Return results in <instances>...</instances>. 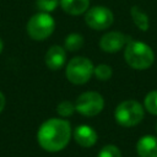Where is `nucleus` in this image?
<instances>
[{"label":"nucleus","mask_w":157,"mask_h":157,"mask_svg":"<svg viewBox=\"0 0 157 157\" xmlns=\"http://www.w3.org/2000/svg\"><path fill=\"white\" fill-rule=\"evenodd\" d=\"M71 137L69 121L59 118L45 120L38 129L37 140L39 146L48 152H58L66 147Z\"/></svg>","instance_id":"f257e3e1"},{"label":"nucleus","mask_w":157,"mask_h":157,"mask_svg":"<svg viewBox=\"0 0 157 157\" xmlns=\"http://www.w3.org/2000/svg\"><path fill=\"white\" fill-rule=\"evenodd\" d=\"M124 59L130 67L136 70H146L153 64L155 53L146 43L130 39L125 45Z\"/></svg>","instance_id":"f03ea898"},{"label":"nucleus","mask_w":157,"mask_h":157,"mask_svg":"<svg viewBox=\"0 0 157 157\" xmlns=\"http://www.w3.org/2000/svg\"><path fill=\"white\" fill-rule=\"evenodd\" d=\"M144 114L145 112L141 103L135 99H128L120 102L114 110L115 121L125 128H131L137 125L144 119Z\"/></svg>","instance_id":"7ed1b4c3"},{"label":"nucleus","mask_w":157,"mask_h":157,"mask_svg":"<svg viewBox=\"0 0 157 157\" xmlns=\"http://www.w3.org/2000/svg\"><path fill=\"white\" fill-rule=\"evenodd\" d=\"M55 29V21L48 12H37L27 22V33L34 40H44Z\"/></svg>","instance_id":"20e7f679"},{"label":"nucleus","mask_w":157,"mask_h":157,"mask_svg":"<svg viewBox=\"0 0 157 157\" xmlns=\"http://www.w3.org/2000/svg\"><path fill=\"white\" fill-rule=\"evenodd\" d=\"M93 69L94 66L90 59L83 56H75L66 64L65 75L71 83L83 85L92 77Z\"/></svg>","instance_id":"39448f33"},{"label":"nucleus","mask_w":157,"mask_h":157,"mask_svg":"<svg viewBox=\"0 0 157 157\" xmlns=\"http://www.w3.org/2000/svg\"><path fill=\"white\" fill-rule=\"evenodd\" d=\"M104 108V99L101 93L87 91L80 94L75 102V109L83 117H94Z\"/></svg>","instance_id":"423d86ee"},{"label":"nucleus","mask_w":157,"mask_h":157,"mask_svg":"<svg viewBox=\"0 0 157 157\" xmlns=\"http://www.w3.org/2000/svg\"><path fill=\"white\" fill-rule=\"evenodd\" d=\"M114 21L113 12L105 7V6H93L88 9L85 12V22L86 25L96 31H102L107 29L108 27L112 26Z\"/></svg>","instance_id":"0eeeda50"},{"label":"nucleus","mask_w":157,"mask_h":157,"mask_svg":"<svg viewBox=\"0 0 157 157\" xmlns=\"http://www.w3.org/2000/svg\"><path fill=\"white\" fill-rule=\"evenodd\" d=\"M129 40L130 38L126 37L124 33L113 31V32H108L102 36V38L99 39V47L105 53H117L124 45H126Z\"/></svg>","instance_id":"6e6552de"},{"label":"nucleus","mask_w":157,"mask_h":157,"mask_svg":"<svg viewBox=\"0 0 157 157\" xmlns=\"http://www.w3.org/2000/svg\"><path fill=\"white\" fill-rule=\"evenodd\" d=\"M66 63V50L60 45H53L45 54V65L50 70H59Z\"/></svg>","instance_id":"1a4fd4ad"},{"label":"nucleus","mask_w":157,"mask_h":157,"mask_svg":"<svg viewBox=\"0 0 157 157\" xmlns=\"http://www.w3.org/2000/svg\"><path fill=\"white\" fill-rule=\"evenodd\" d=\"M75 141L82 147H92L98 139L96 130L88 125H80L74 131Z\"/></svg>","instance_id":"9d476101"},{"label":"nucleus","mask_w":157,"mask_h":157,"mask_svg":"<svg viewBox=\"0 0 157 157\" xmlns=\"http://www.w3.org/2000/svg\"><path fill=\"white\" fill-rule=\"evenodd\" d=\"M136 151L140 157H157V137L145 135L139 139Z\"/></svg>","instance_id":"9b49d317"},{"label":"nucleus","mask_w":157,"mask_h":157,"mask_svg":"<svg viewBox=\"0 0 157 157\" xmlns=\"http://www.w3.org/2000/svg\"><path fill=\"white\" fill-rule=\"evenodd\" d=\"M59 4L66 13L77 16L85 13L88 10L90 0H60Z\"/></svg>","instance_id":"f8f14e48"},{"label":"nucleus","mask_w":157,"mask_h":157,"mask_svg":"<svg viewBox=\"0 0 157 157\" xmlns=\"http://www.w3.org/2000/svg\"><path fill=\"white\" fill-rule=\"evenodd\" d=\"M130 15L132 18V22L135 23V26L140 29V31H147L150 28V21H148V16L146 15L145 11H142L139 6H132L130 9Z\"/></svg>","instance_id":"ddd939ff"},{"label":"nucleus","mask_w":157,"mask_h":157,"mask_svg":"<svg viewBox=\"0 0 157 157\" xmlns=\"http://www.w3.org/2000/svg\"><path fill=\"white\" fill-rule=\"evenodd\" d=\"M83 43H85V39L80 33H70L69 36H66L64 40L65 49L69 52H77L83 47Z\"/></svg>","instance_id":"4468645a"},{"label":"nucleus","mask_w":157,"mask_h":157,"mask_svg":"<svg viewBox=\"0 0 157 157\" xmlns=\"http://www.w3.org/2000/svg\"><path fill=\"white\" fill-rule=\"evenodd\" d=\"M144 105L148 113L157 115V90L151 91L146 94L145 101H144Z\"/></svg>","instance_id":"2eb2a0df"},{"label":"nucleus","mask_w":157,"mask_h":157,"mask_svg":"<svg viewBox=\"0 0 157 157\" xmlns=\"http://www.w3.org/2000/svg\"><path fill=\"white\" fill-rule=\"evenodd\" d=\"M112 74H113V70L109 65L107 64H99L97 66H94L93 69V75L101 80V81H107L112 77Z\"/></svg>","instance_id":"dca6fc26"},{"label":"nucleus","mask_w":157,"mask_h":157,"mask_svg":"<svg viewBox=\"0 0 157 157\" xmlns=\"http://www.w3.org/2000/svg\"><path fill=\"white\" fill-rule=\"evenodd\" d=\"M59 1L60 0H36V6L39 11L49 13L58 7Z\"/></svg>","instance_id":"f3484780"},{"label":"nucleus","mask_w":157,"mask_h":157,"mask_svg":"<svg viewBox=\"0 0 157 157\" xmlns=\"http://www.w3.org/2000/svg\"><path fill=\"white\" fill-rule=\"evenodd\" d=\"M75 110H76L75 109V103H72L70 101H63L56 107V112L61 117H70V115L74 114Z\"/></svg>","instance_id":"a211bd4d"},{"label":"nucleus","mask_w":157,"mask_h":157,"mask_svg":"<svg viewBox=\"0 0 157 157\" xmlns=\"http://www.w3.org/2000/svg\"><path fill=\"white\" fill-rule=\"evenodd\" d=\"M97 157H121V152L114 145H105L101 148Z\"/></svg>","instance_id":"6ab92c4d"},{"label":"nucleus","mask_w":157,"mask_h":157,"mask_svg":"<svg viewBox=\"0 0 157 157\" xmlns=\"http://www.w3.org/2000/svg\"><path fill=\"white\" fill-rule=\"evenodd\" d=\"M5 103H6L5 96H4V94H2V92L0 91V113L4 110V108H5Z\"/></svg>","instance_id":"aec40b11"},{"label":"nucleus","mask_w":157,"mask_h":157,"mask_svg":"<svg viewBox=\"0 0 157 157\" xmlns=\"http://www.w3.org/2000/svg\"><path fill=\"white\" fill-rule=\"evenodd\" d=\"M2 49H4V43H2V39L0 38V54H1V52H2Z\"/></svg>","instance_id":"412c9836"}]
</instances>
